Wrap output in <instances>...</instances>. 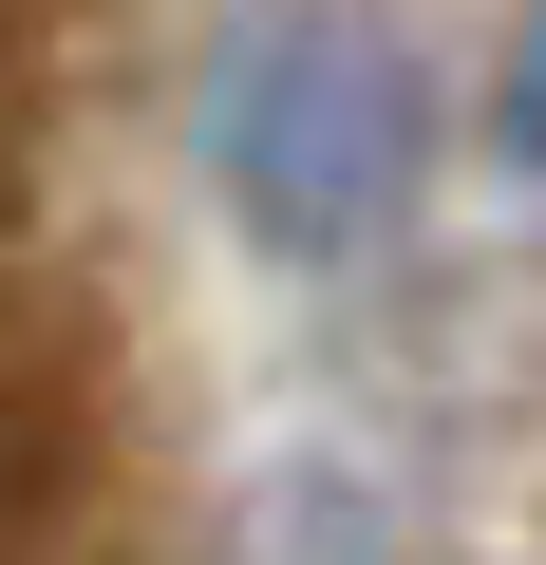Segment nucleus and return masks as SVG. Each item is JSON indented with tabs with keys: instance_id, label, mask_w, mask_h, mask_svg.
<instances>
[{
	"instance_id": "obj_1",
	"label": "nucleus",
	"mask_w": 546,
	"mask_h": 565,
	"mask_svg": "<svg viewBox=\"0 0 546 565\" xmlns=\"http://www.w3.org/2000/svg\"><path fill=\"white\" fill-rule=\"evenodd\" d=\"M433 132H415V57L340 0H245L207 57V189L283 245V264H358L396 245Z\"/></svg>"
},
{
	"instance_id": "obj_2",
	"label": "nucleus",
	"mask_w": 546,
	"mask_h": 565,
	"mask_svg": "<svg viewBox=\"0 0 546 565\" xmlns=\"http://www.w3.org/2000/svg\"><path fill=\"white\" fill-rule=\"evenodd\" d=\"M490 151H508V170H546V0L508 20V76H490Z\"/></svg>"
}]
</instances>
